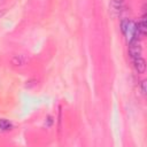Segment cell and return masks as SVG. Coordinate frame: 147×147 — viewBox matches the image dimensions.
Here are the masks:
<instances>
[{
	"label": "cell",
	"mask_w": 147,
	"mask_h": 147,
	"mask_svg": "<svg viewBox=\"0 0 147 147\" xmlns=\"http://www.w3.org/2000/svg\"><path fill=\"white\" fill-rule=\"evenodd\" d=\"M124 1L123 0H110L109 3V13L113 17H118L124 10Z\"/></svg>",
	"instance_id": "1"
},
{
	"label": "cell",
	"mask_w": 147,
	"mask_h": 147,
	"mask_svg": "<svg viewBox=\"0 0 147 147\" xmlns=\"http://www.w3.org/2000/svg\"><path fill=\"white\" fill-rule=\"evenodd\" d=\"M129 55L131 59H136V57H139L141 55V52H142V48L140 46V44L138 42V40H132L129 42Z\"/></svg>",
	"instance_id": "2"
},
{
	"label": "cell",
	"mask_w": 147,
	"mask_h": 147,
	"mask_svg": "<svg viewBox=\"0 0 147 147\" xmlns=\"http://www.w3.org/2000/svg\"><path fill=\"white\" fill-rule=\"evenodd\" d=\"M30 57L26 54H15L11 59H10V63L14 67H24L29 63Z\"/></svg>",
	"instance_id": "3"
},
{
	"label": "cell",
	"mask_w": 147,
	"mask_h": 147,
	"mask_svg": "<svg viewBox=\"0 0 147 147\" xmlns=\"http://www.w3.org/2000/svg\"><path fill=\"white\" fill-rule=\"evenodd\" d=\"M132 60H133V65H134L136 70L138 71V74H144L146 70V61L141 56L132 59Z\"/></svg>",
	"instance_id": "4"
},
{
	"label": "cell",
	"mask_w": 147,
	"mask_h": 147,
	"mask_svg": "<svg viewBox=\"0 0 147 147\" xmlns=\"http://www.w3.org/2000/svg\"><path fill=\"white\" fill-rule=\"evenodd\" d=\"M136 25H137V38L141 37V36H145L146 32H147V25H146L145 16H142V18L138 23H136Z\"/></svg>",
	"instance_id": "5"
},
{
	"label": "cell",
	"mask_w": 147,
	"mask_h": 147,
	"mask_svg": "<svg viewBox=\"0 0 147 147\" xmlns=\"http://www.w3.org/2000/svg\"><path fill=\"white\" fill-rule=\"evenodd\" d=\"M13 129L11 122H9L6 118H0V130L1 131H9Z\"/></svg>",
	"instance_id": "6"
},
{
	"label": "cell",
	"mask_w": 147,
	"mask_h": 147,
	"mask_svg": "<svg viewBox=\"0 0 147 147\" xmlns=\"http://www.w3.org/2000/svg\"><path fill=\"white\" fill-rule=\"evenodd\" d=\"M127 23H129V20H123V21L121 22V31H122V33L125 32V29H126V26H127Z\"/></svg>",
	"instance_id": "7"
},
{
	"label": "cell",
	"mask_w": 147,
	"mask_h": 147,
	"mask_svg": "<svg viewBox=\"0 0 147 147\" xmlns=\"http://www.w3.org/2000/svg\"><path fill=\"white\" fill-rule=\"evenodd\" d=\"M140 90H141V93L145 95L146 94V80H142L140 83Z\"/></svg>",
	"instance_id": "8"
},
{
	"label": "cell",
	"mask_w": 147,
	"mask_h": 147,
	"mask_svg": "<svg viewBox=\"0 0 147 147\" xmlns=\"http://www.w3.org/2000/svg\"><path fill=\"white\" fill-rule=\"evenodd\" d=\"M6 13H7V8H2V9H0V18H1Z\"/></svg>",
	"instance_id": "9"
},
{
	"label": "cell",
	"mask_w": 147,
	"mask_h": 147,
	"mask_svg": "<svg viewBox=\"0 0 147 147\" xmlns=\"http://www.w3.org/2000/svg\"><path fill=\"white\" fill-rule=\"evenodd\" d=\"M61 131V111H59V133Z\"/></svg>",
	"instance_id": "10"
},
{
	"label": "cell",
	"mask_w": 147,
	"mask_h": 147,
	"mask_svg": "<svg viewBox=\"0 0 147 147\" xmlns=\"http://www.w3.org/2000/svg\"><path fill=\"white\" fill-rule=\"evenodd\" d=\"M5 1H6V0H0V3H3Z\"/></svg>",
	"instance_id": "11"
}]
</instances>
